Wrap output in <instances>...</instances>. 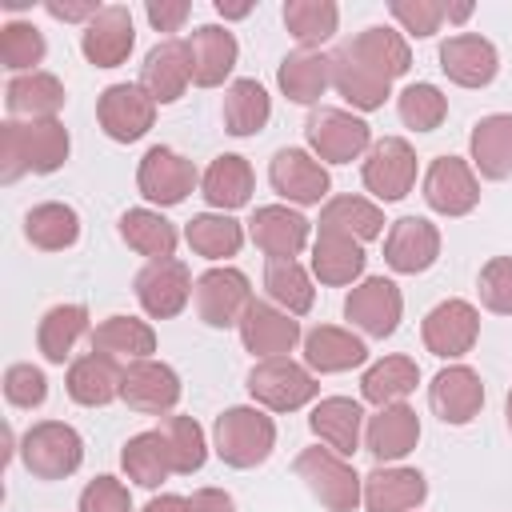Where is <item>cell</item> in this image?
<instances>
[{"instance_id": "obj_1", "label": "cell", "mask_w": 512, "mask_h": 512, "mask_svg": "<svg viewBox=\"0 0 512 512\" xmlns=\"http://www.w3.org/2000/svg\"><path fill=\"white\" fill-rule=\"evenodd\" d=\"M68 128L60 120H4L0 124V180L12 184L24 172L48 176L68 160Z\"/></svg>"}, {"instance_id": "obj_2", "label": "cell", "mask_w": 512, "mask_h": 512, "mask_svg": "<svg viewBox=\"0 0 512 512\" xmlns=\"http://www.w3.org/2000/svg\"><path fill=\"white\" fill-rule=\"evenodd\" d=\"M212 448L228 468H256L276 448V424L268 412L248 404L224 408L212 424Z\"/></svg>"}, {"instance_id": "obj_3", "label": "cell", "mask_w": 512, "mask_h": 512, "mask_svg": "<svg viewBox=\"0 0 512 512\" xmlns=\"http://www.w3.org/2000/svg\"><path fill=\"white\" fill-rule=\"evenodd\" d=\"M292 468L328 512H352L364 504V476H356V468L332 448H304Z\"/></svg>"}, {"instance_id": "obj_4", "label": "cell", "mask_w": 512, "mask_h": 512, "mask_svg": "<svg viewBox=\"0 0 512 512\" xmlns=\"http://www.w3.org/2000/svg\"><path fill=\"white\" fill-rule=\"evenodd\" d=\"M20 460L36 480H64L84 464V440L64 420H40L24 432Z\"/></svg>"}, {"instance_id": "obj_5", "label": "cell", "mask_w": 512, "mask_h": 512, "mask_svg": "<svg viewBox=\"0 0 512 512\" xmlns=\"http://www.w3.org/2000/svg\"><path fill=\"white\" fill-rule=\"evenodd\" d=\"M320 392L312 368L288 360V356H272V360H260L252 372H248V396L272 412H296L304 408L312 396Z\"/></svg>"}, {"instance_id": "obj_6", "label": "cell", "mask_w": 512, "mask_h": 512, "mask_svg": "<svg viewBox=\"0 0 512 512\" xmlns=\"http://www.w3.org/2000/svg\"><path fill=\"white\" fill-rule=\"evenodd\" d=\"M304 140H308L316 160L352 164L372 144V132H368V124L360 116H352L344 108H312V116L304 120Z\"/></svg>"}, {"instance_id": "obj_7", "label": "cell", "mask_w": 512, "mask_h": 512, "mask_svg": "<svg viewBox=\"0 0 512 512\" xmlns=\"http://www.w3.org/2000/svg\"><path fill=\"white\" fill-rule=\"evenodd\" d=\"M196 164L188 156H180L176 148H148L140 156V168H136V188L148 204H160V208H172L180 200H188V192L196 188Z\"/></svg>"}, {"instance_id": "obj_8", "label": "cell", "mask_w": 512, "mask_h": 512, "mask_svg": "<svg viewBox=\"0 0 512 512\" xmlns=\"http://www.w3.org/2000/svg\"><path fill=\"white\" fill-rule=\"evenodd\" d=\"M192 300L208 328H232V324H240V316L252 304V284L240 268H228V264L208 268L204 276H196Z\"/></svg>"}, {"instance_id": "obj_9", "label": "cell", "mask_w": 512, "mask_h": 512, "mask_svg": "<svg viewBox=\"0 0 512 512\" xmlns=\"http://www.w3.org/2000/svg\"><path fill=\"white\" fill-rule=\"evenodd\" d=\"M196 280L188 272L184 260L168 256V260H148L140 272H136V300L140 308L152 316V320H172L184 312L188 296H192Z\"/></svg>"}, {"instance_id": "obj_10", "label": "cell", "mask_w": 512, "mask_h": 512, "mask_svg": "<svg viewBox=\"0 0 512 512\" xmlns=\"http://www.w3.org/2000/svg\"><path fill=\"white\" fill-rule=\"evenodd\" d=\"M424 204L440 216H468L480 204L476 168L460 156H436L424 172Z\"/></svg>"}, {"instance_id": "obj_11", "label": "cell", "mask_w": 512, "mask_h": 512, "mask_svg": "<svg viewBox=\"0 0 512 512\" xmlns=\"http://www.w3.org/2000/svg\"><path fill=\"white\" fill-rule=\"evenodd\" d=\"M96 120L116 144L140 140L156 120V100L140 84H108L96 100Z\"/></svg>"}, {"instance_id": "obj_12", "label": "cell", "mask_w": 512, "mask_h": 512, "mask_svg": "<svg viewBox=\"0 0 512 512\" xmlns=\"http://www.w3.org/2000/svg\"><path fill=\"white\" fill-rule=\"evenodd\" d=\"M360 176H364V188L376 200H400V196H408L412 184H416V152H412V144L400 140V136L376 140L368 148V156H364Z\"/></svg>"}, {"instance_id": "obj_13", "label": "cell", "mask_w": 512, "mask_h": 512, "mask_svg": "<svg viewBox=\"0 0 512 512\" xmlns=\"http://www.w3.org/2000/svg\"><path fill=\"white\" fill-rule=\"evenodd\" d=\"M420 336H424V348L440 360H460L464 352H472L476 336H480V312L468 304V300H440L424 324H420Z\"/></svg>"}, {"instance_id": "obj_14", "label": "cell", "mask_w": 512, "mask_h": 512, "mask_svg": "<svg viewBox=\"0 0 512 512\" xmlns=\"http://www.w3.org/2000/svg\"><path fill=\"white\" fill-rule=\"evenodd\" d=\"M400 312H404V296H400V288H396L388 276H368V280H360V284L348 292V300H344V316H348L364 336H372V340L392 336L396 324H400Z\"/></svg>"}, {"instance_id": "obj_15", "label": "cell", "mask_w": 512, "mask_h": 512, "mask_svg": "<svg viewBox=\"0 0 512 512\" xmlns=\"http://www.w3.org/2000/svg\"><path fill=\"white\" fill-rule=\"evenodd\" d=\"M428 404L444 424H472L484 408V380L468 364H448L428 384Z\"/></svg>"}, {"instance_id": "obj_16", "label": "cell", "mask_w": 512, "mask_h": 512, "mask_svg": "<svg viewBox=\"0 0 512 512\" xmlns=\"http://www.w3.org/2000/svg\"><path fill=\"white\" fill-rule=\"evenodd\" d=\"M240 340L252 356L272 360V356H288L300 344V320L288 316L284 308H276L272 300H252L248 312L240 316Z\"/></svg>"}, {"instance_id": "obj_17", "label": "cell", "mask_w": 512, "mask_h": 512, "mask_svg": "<svg viewBox=\"0 0 512 512\" xmlns=\"http://www.w3.org/2000/svg\"><path fill=\"white\" fill-rule=\"evenodd\" d=\"M136 44V28H132V12L124 4H104L80 32V52L88 56V64L96 68H116L132 56Z\"/></svg>"}, {"instance_id": "obj_18", "label": "cell", "mask_w": 512, "mask_h": 512, "mask_svg": "<svg viewBox=\"0 0 512 512\" xmlns=\"http://www.w3.org/2000/svg\"><path fill=\"white\" fill-rule=\"evenodd\" d=\"M268 180L288 204H320L332 188L328 168L304 148H280L268 164Z\"/></svg>"}, {"instance_id": "obj_19", "label": "cell", "mask_w": 512, "mask_h": 512, "mask_svg": "<svg viewBox=\"0 0 512 512\" xmlns=\"http://www.w3.org/2000/svg\"><path fill=\"white\" fill-rule=\"evenodd\" d=\"M440 256V228L424 216H400L384 236V260L392 272H428Z\"/></svg>"}, {"instance_id": "obj_20", "label": "cell", "mask_w": 512, "mask_h": 512, "mask_svg": "<svg viewBox=\"0 0 512 512\" xmlns=\"http://www.w3.org/2000/svg\"><path fill=\"white\" fill-rule=\"evenodd\" d=\"M440 72L460 88H484L500 72V52L492 40L476 32H460L440 44Z\"/></svg>"}, {"instance_id": "obj_21", "label": "cell", "mask_w": 512, "mask_h": 512, "mask_svg": "<svg viewBox=\"0 0 512 512\" xmlns=\"http://www.w3.org/2000/svg\"><path fill=\"white\" fill-rule=\"evenodd\" d=\"M120 400L136 412L148 416H164L176 408L180 400V376L176 368L160 364V360H136L124 368V384H120Z\"/></svg>"}, {"instance_id": "obj_22", "label": "cell", "mask_w": 512, "mask_h": 512, "mask_svg": "<svg viewBox=\"0 0 512 512\" xmlns=\"http://www.w3.org/2000/svg\"><path fill=\"white\" fill-rule=\"evenodd\" d=\"M248 236L268 260H296L308 244V220L288 204H264L248 220Z\"/></svg>"}, {"instance_id": "obj_23", "label": "cell", "mask_w": 512, "mask_h": 512, "mask_svg": "<svg viewBox=\"0 0 512 512\" xmlns=\"http://www.w3.org/2000/svg\"><path fill=\"white\" fill-rule=\"evenodd\" d=\"M416 444H420V416H416V408H408V404H384V408H376V416H368L364 448L380 464L404 460Z\"/></svg>"}, {"instance_id": "obj_24", "label": "cell", "mask_w": 512, "mask_h": 512, "mask_svg": "<svg viewBox=\"0 0 512 512\" xmlns=\"http://www.w3.org/2000/svg\"><path fill=\"white\" fill-rule=\"evenodd\" d=\"M428 496V480L416 468L380 464L364 476V508L368 512H416Z\"/></svg>"}, {"instance_id": "obj_25", "label": "cell", "mask_w": 512, "mask_h": 512, "mask_svg": "<svg viewBox=\"0 0 512 512\" xmlns=\"http://www.w3.org/2000/svg\"><path fill=\"white\" fill-rule=\"evenodd\" d=\"M192 84V60H188V44L184 40H160L144 64H140V88L156 100V104H172L184 96V88Z\"/></svg>"}, {"instance_id": "obj_26", "label": "cell", "mask_w": 512, "mask_h": 512, "mask_svg": "<svg viewBox=\"0 0 512 512\" xmlns=\"http://www.w3.org/2000/svg\"><path fill=\"white\" fill-rule=\"evenodd\" d=\"M188 60H192V84L196 88H216L224 84V76L236 68V56H240V44L228 28L220 24H200L188 40Z\"/></svg>"}, {"instance_id": "obj_27", "label": "cell", "mask_w": 512, "mask_h": 512, "mask_svg": "<svg viewBox=\"0 0 512 512\" xmlns=\"http://www.w3.org/2000/svg\"><path fill=\"white\" fill-rule=\"evenodd\" d=\"M468 152H472V168L484 180H508L512 176V112H492L476 120L468 136Z\"/></svg>"}, {"instance_id": "obj_28", "label": "cell", "mask_w": 512, "mask_h": 512, "mask_svg": "<svg viewBox=\"0 0 512 512\" xmlns=\"http://www.w3.org/2000/svg\"><path fill=\"white\" fill-rule=\"evenodd\" d=\"M308 428L320 436L324 448H332L336 456H352L360 448V428H364V408L348 396H324L312 416Z\"/></svg>"}, {"instance_id": "obj_29", "label": "cell", "mask_w": 512, "mask_h": 512, "mask_svg": "<svg viewBox=\"0 0 512 512\" xmlns=\"http://www.w3.org/2000/svg\"><path fill=\"white\" fill-rule=\"evenodd\" d=\"M64 100H68L64 84L52 72H24V76H12L4 88V104L12 120H56Z\"/></svg>"}, {"instance_id": "obj_30", "label": "cell", "mask_w": 512, "mask_h": 512, "mask_svg": "<svg viewBox=\"0 0 512 512\" xmlns=\"http://www.w3.org/2000/svg\"><path fill=\"white\" fill-rule=\"evenodd\" d=\"M68 396L84 408H104L120 396V384H124V368L112 360V356H100V352H88L80 360H72L68 368Z\"/></svg>"}, {"instance_id": "obj_31", "label": "cell", "mask_w": 512, "mask_h": 512, "mask_svg": "<svg viewBox=\"0 0 512 512\" xmlns=\"http://www.w3.org/2000/svg\"><path fill=\"white\" fill-rule=\"evenodd\" d=\"M348 52H352L360 64H368L376 76H384L388 84L412 68L408 40H404L396 28H384V24H372V28L356 32V36L348 40Z\"/></svg>"}, {"instance_id": "obj_32", "label": "cell", "mask_w": 512, "mask_h": 512, "mask_svg": "<svg viewBox=\"0 0 512 512\" xmlns=\"http://www.w3.org/2000/svg\"><path fill=\"white\" fill-rule=\"evenodd\" d=\"M364 360H368V348L348 328L320 324L304 336V364L312 372H348V368H360Z\"/></svg>"}, {"instance_id": "obj_33", "label": "cell", "mask_w": 512, "mask_h": 512, "mask_svg": "<svg viewBox=\"0 0 512 512\" xmlns=\"http://www.w3.org/2000/svg\"><path fill=\"white\" fill-rule=\"evenodd\" d=\"M332 84H336V92H340L352 108H360V112L384 108V100H388V92H392V84H388L384 76H376L368 64H360V60L348 52V44H340V48L332 52Z\"/></svg>"}, {"instance_id": "obj_34", "label": "cell", "mask_w": 512, "mask_h": 512, "mask_svg": "<svg viewBox=\"0 0 512 512\" xmlns=\"http://www.w3.org/2000/svg\"><path fill=\"white\" fill-rule=\"evenodd\" d=\"M276 84L292 104H320L324 88L332 84V56L324 52H292L276 68Z\"/></svg>"}, {"instance_id": "obj_35", "label": "cell", "mask_w": 512, "mask_h": 512, "mask_svg": "<svg viewBox=\"0 0 512 512\" xmlns=\"http://www.w3.org/2000/svg\"><path fill=\"white\" fill-rule=\"evenodd\" d=\"M252 164L244 160V156H232V152H224V156H216L212 164H208V172L200 176V192H204V200L212 204V208H220V212H236V208H244L248 200H252Z\"/></svg>"}, {"instance_id": "obj_36", "label": "cell", "mask_w": 512, "mask_h": 512, "mask_svg": "<svg viewBox=\"0 0 512 512\" xmlns=\"http://www.w3.org/2000/svg\"><path fill=\"white\" fill-rule=\"evenodd\" d=\"M92 352L112 356V360H128V364L152 360V352H156V332H152V324H144V320H136V316H108V320H100L96 332H92Z\"/></svg>"}, {"instance_id": "obj_37", "label": "cell", "mask_w": 512, "mask_h": 512, "mask_svg": "<svg viewBox=\"0 0 512 512\" xmlns=\"http://www.w3.org/2000/svg\"><path fill=\"white\" fill-rule=\"evenodd\" d=\"M364 260L368 256H364L360 240L340 236V232H320L316 244H312V276L320 284H332V288H344V284L360 280Z\"/></svg>"}, {"instance_id": "obj_38", "label": "cell", "mask_w": 512, "mask_h": 512, "mask_svg": "<svg viewBox=\"0 0 512 512\" xmlns=\"http://www.w3.org/2000/svg\"><path fill=\"white\" fill-rule=\"evenodd\" d=\"M24 236L40 252H64V248H72L80 240V216H76L72 204H60V200L36 204L24 216Z\"/></svg>"}, {"instance_id": "obj_39", "label": "cell", "mask_w": 512, "mask_h": 512, "mask_svg": "<svg viewBox=\"0 0 512 512\" xmlns=\"http://www.w3.org/2000/svg\"><path fill=\"white\" fill-rule=\"evenodd\" d=\"M120 464H124V472H128L132 484H140V488H160V484L172 476V452H168L164 432H160V428L136 432V436L124 444Z\"/></svg>"}, {"instance_id": "obj_40", "label": "cell", "mask_w": 512, "mask_h": 512, "mask_svg": "<svg viewBox=\"0 0 512 512\" xmlns=\"http://www.w3.org/2000/svg\"><path fill=\"white\" fill-rule=\"evenodd\" d=\"M416 384H420L416 360H408V356H384V360H376V364L360 376V396H364L368 404H376V408H384V404H404V396L416 392Z\"/></svg>"}, {"instance_id": "obj_41", "label": "cell", "mask_w": 512, "mask_h": 512, "mask_svg": "<svg viewBox=\"0 0 512 512\" xmlns=\"http://www.w3.org/2000/svg\"><path fill=\"white\" fill-rule=\"evenodd\" d=\"M320 232H340L364 244L384 232V212L364 196H332L320 208Z\"/></svg>"}, {"instance_id": "obj_42", "label": "cell", "mask_w": 512, "mask_h": 512, "mask_svg": "<svg viewBox=\"0 0 512 512\" xmlns=\"http://www.w3.org/2000/svg\"><path fill=\"white\" fill-rule=\"evenodd\" d=\"M184 240L204 260H228L244 244V228L228 212H200L184 224Z\"/></svg>"}, {"instance_id": "obj_43", "label": "cell", "mask_w": 512, "mask_h": 512, "mask_svg": "<svg viewBox=\"0 0 512 512\" xmlns=\"http://www.w3.org/2000/svg\"><path fill=\"white\" fill-rule=\"evenodd\" d=\"M84 332H88V308H84V304H56V308H48V312L40 316L36 344H40L44 360L64 364Z\"/></svg>"}, {"instance_id": "obj_44", "label": "cell", "mask_w": 512, "mask_h": 512, "mask_svg": "<svg viewBox=\"0 0 512 512\" xmlns=\"http://www.w3.org/2000/svg\"><path fill=\"white\" fill-rule=\"evenodd\" d=\"M120 236L132 252L148 260H168L176 252V228L156 208H128L120 216Z\"/></svg>"}, {"instance_id": "obj_45", "label": "cell", "mask_w": 512, "mask_h": 512, "mask_svg": "<svg viewBox=\"0 0 512 512\" xmlns=\"http://www.w3.org/2000/svg\"><path fill=\"white\" fill-rule=\"evenodd\" d=\"M272 116V100L260 80H232L224 92V128L232 136H256Z\"/></svg>"}, {"instance_id": "obj_46", "label": "cell", "mask_w": 512, "mask_h": 512, "mask_svg": "<svg viewBox=\"0 0 512 512\" xmlns=\"http://www.w3.org/2000/svg\"><path fill=\"white\" fill-rule=\"evenodd\" d=\"M264 288H268V300L276 308H284L288 316L312 312L316 288H312V280H308L300 260H268L264 264Z\"/></svg>"}, {"instance_id": "obj_47", "label": "cell", "mask_w": 512, "mask_h": 512, "mask_svg": "<svg viewBox=\"0 0 512 512\" xmlns=\"http://www.w3.org/2000/svg\"><path fill=\"white\" fill-rule=\"evenodd\" d=\"M284 24L292 32V40L312 52L320 48L324 40L336 36V24H340V8L332 0H288L284 4Z\"/></svg>"}, {"instance_id": "obj_48", "label": "cell", "mask_w": 512, "mask_h": 512, "mask_svg": "<svg viewBox=\"0 0 512 512\" xmlns=\"http://www.w3.org/2000/svg\"><path fill=\"white\" fill-rule=\"evenodd\" d=\"M160 432H164L168 452H172V472L192 476V472L204 468L208 444H204V428H200L192 416H164V420H160Z\"/></svg>"}, {"instance_id": "obj_49", "label": "cell", "mask_w": 512, "mask_h": 512, "mask_svg": "<svg viewBox=\"0 0 512 512\" xmlns=\"http://www.w3.org/2000/svg\"><path fill=\"white\" fill-rule=\"evenodd\" d=\"M44 52H48V44H44V36H40L36 24L8 20L0 28V60H4L8 72H20V76L24 72H36V64L44 60Z\"/></svg>"}, {"instance_id": "obj_50", "label": "cell", "mask_w": 512, "mask_h": 512, "mask_svg": "<svg viewBox=\"0 0 512 512\" xmlns=\"http://www.w3.org/2000/svg\"><path fill=\"white\" fill-rule=\"evenodd\" d=\"M396 112H400V120H404L408 128L432 132V128L444 124L448 100H444V92H440L436 84H408V88L396 96Z\"/></svg>"}, {"instance_id": "obj_51", "label": "cell", "mask_w": 512, "mask_h": 512, "mask_svg": "<svg viewBox=\"0 0 512 512\" xmlns=\"http://www.w3.org/2000/svg\"><path fill=\"white\" fill-rule=\"evenodd\" d=\"M480 300L496 316H512V256H492L480 268Z\"/></svg>"}, {"instance_id": "obj_52", "label": "cell", "mask_w": 512, "mask_h": 512, "mask_svg": "<svg viewBox=\"0 0 512 512\" xmlns=\"http://www.w3.org/2000/svg\"><path fill=\"white\" fill-rule=\"evenodd\" d=\"M4 396L16 408H40L48 400V376L36 364H12L4 372Z\"/></svg>"}, {"instance_id": "obj_53", "label": "cell", "mask_w": 512, "mask_h": 512, "mask_svg": "<svg viewBox=\"0 0 512 512\" xmlns=\"http://www.w3.org/2000/svg\"><path fill=\"white\" fill-rule=\"evenodd\" d=\"M388 12L396 16V24L408 32V36H432L444 20V4L440 0H392Z\"/></svg>"}, {"instance_id": "obj_54", "label": "cell", "mask_w": 512, "mask_h": 512, "mask_svg": "<svg viewBox=\"0 0 512 512\" xmlns=\"http://www.w3.org/2000/svg\"><path fill=\"white\" fill-rule=\"evenodd\" d=\"M76 512H132V496L116 476H96L84 484Z\"/></svg>"}, {"instance_id": "obj_55", "label": "cell", "mask_w": 512, "mask_h": 512, "mask_svg": "<svg viewBox=\"0 0 512 512\" xmlns=\"http://www.w3.org/2000/svg\"><path fill=\"white\" fill-rule=\"evenodd\" d=\"M188 12H192L188 0H148V8H144L148 24H152L156 32H176V28L188 20Z\"/></svg>"}, {"instance_id": "obj_56", "label": "cell", "mask_w": 512, "mask_h": 512, "mask_svg": "<svg viewBox=\"0 0 512 512\" xmlns=\"http://www.w3.org/2000/svg\"><path fill=\"white\" fill-rule=\"evenodd\" d=\"M44 8H48V16H56V20H64V24H68V20H84V24H88V20L100 12L96 0H48Z\"/></svg>"}, {"instance_id": "obj_57", "label": "cell", "mask_w": 512, "mask_h": 512, "mask_svg": "<svg viewBox=\"0 0 512 512\" xmlns=\"http://www.w3.org/2000/svg\"><path fill=\"white\" fill-rule=\"evenodd\" d=\"M188 512H236V504L224 488H196L188 496Z\"/></svg>"}, {"instance_id": "obj_58", "label": "cell", "mask_w": 512, "mask_h": 512, "mask_svg": "<svg viewBox=\"0 0 512 512\" xmlns=\"http://www.w3.org/2000/svg\"><path fill=\"white\" fill-rule=\"evenodd\" d=\"M140 512H188V500L184 496H172V492H164V496H152Z\"/></svg>"}, {"instance_id": "obj_59", "label": "cell", "mask_w": 512, "mask_h": 512, "mask_svg": "<svg viewBox=\"0 0 512 512\" xmlns=\"http://www.w3.org/2000/svg\"><path fill=\"white\" fill-rule=\"evenodd\" d=\"M216 12H220L224 20H240V16H248V12H252V0H244V4H228V0H216Z\"/></svg>"}, {"instance_id": "obj_60", "label": "cell", "mask_w": 512, "mask_h": 512, "mask_svg": "<svg viewBox=\"0 0 512 512\" xmlns=\"http://www.w3.org/2000/svg\"><path fill=\"white\" fill-rule=\"evenodd\" d=\"M444 16L460 24V20H468V16H472V4H444Z\"/></svg>"}, {"instance_id": "obj_61", "label": "cell", "mask_w": 512, "mask_h": 512, "mask_svg": "<svg viewBox=\"0 0 512 512\" xmlns=\"http://www.w3.org/2000/svg\"><path fill=\"white\" fill-rule=\"evenodd\" d=\"M504 420H508V432H512V388H508V400H504Z\"/></svg>"}]
</instances>
